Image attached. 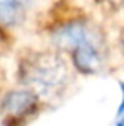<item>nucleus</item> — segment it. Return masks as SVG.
Instances as JSON below:
<instances>
[{"mask_svg": "<svg viewBox=\"0 0 124 126\" xmlns=\"http://www.w3.org/2000/svg\"><path fill=\"white\" fill-rule=\"evenodd\" d=\"M35 99L29 93H13L5 101V112L10 117H24L34 110Z\"/></svg>", "mask_w": 124, "mask_h": 126, "instance_id": "obj_4", "label": "nucleus"}, {"mask_svg": "<svg viewBox=\"0 0 124 126\" xmlns=\"http://www.w3.org/2000/svg\"><path fill=\"white\" fill-rule=\"evenodd\" d=\"M123 93H124V86H123ZM118 125H124V97H123L121 107H119V112H118Z\"/></svg>", "mask_w": 124, "mask_h": 126, "instance_id": "obj_5", "label": "nucleus"}, {"mask_svg": "<svg viewBox=\"0 0 124 126\" xmlns=\"http://www.w3.org/2000/svg\"><path fill=\"white\" fill-rule=\"evenodd\" d=\"M32 0H0V26L11 27L24 18Z\"/></svg>", "mask_w": 124, "mask_h": 126, "instance_id": "obj_3", "label": "nucleus"}, {"mask_svg": "<svg viewBox=\"0 0 124 126\" xmlns=\"http://www.w3.org/2000/svg\"><path fill=\"white\" fill-rule=\"evenodd\" d=\"M56 40L61 46L73 49L75 62L86 72H94L102 64V45L99 35L86 24H68L59 29Z\"/></svg>", "mask_w": 124, "mask_h": 126, "instance_id": "obj_1", "label": "nucleus"}, {"mask_svg": "<svg viewBox=\"0 0 124 126\" xmlns=\"http://www.w3.org/2000/svg\"><path fill=\"white\" fill-rule=\"evenodd\" d=\"M65 77L64 64L54 56H38L25 67V78L43 91L61 85Z\"/></svg>", "mask_w": 124, "mask_h": 126, "instance_id": "obj_2", "label": "nucleus"}, {"mask_svg": "<svg viewBox=\"0 0 124 126\" xmlns=\"http://www.w3.org/2000/svg\"><path fill=\"white\" fill-rule=\"evenodd\" d=\"M107 2H112V3H123L124 0H107Z\"/></svg>", "mask_w": 124, "mask_h": 126, "instance_id": "obj_6", "label": "nucleus"}]
</instances>
